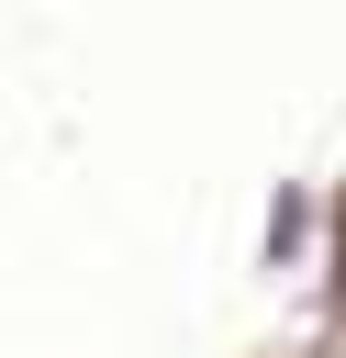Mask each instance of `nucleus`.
<instances>
[{"instance_id":"nucleus-1","label":"nucleus","mask_w":346,"mask_h":358,"mask_svg":"<svg viewBox=\"0 0 346 358\" xmlns=\"http://www.w3.org/2000/svg\"><path fill=\"white\" fill-rule=\"evenodd\" d=\"M301 235H313V201H301V190H279V213H268V257H290Z\"/></svg>"}]
</instances>
